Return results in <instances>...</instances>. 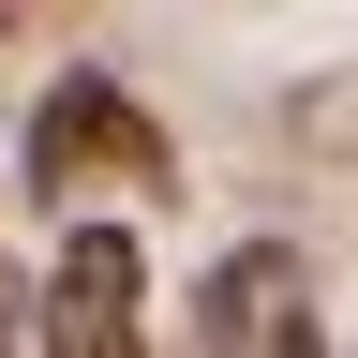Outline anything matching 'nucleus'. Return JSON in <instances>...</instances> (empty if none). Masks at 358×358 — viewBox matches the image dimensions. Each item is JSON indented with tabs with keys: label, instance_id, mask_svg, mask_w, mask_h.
I'll list each match as a JSON object with an SVG mask.
<instances>
[{
	"label": "nucleus",
	"instance_id": "nucleus-4",
	"mask_svg": "<svg viewBox=\"0 0 358 358\" xmlns=\"http://www.w3.org/2000/svg\"><path fill=\"white\" fill-rule=\"evenodd\" d=\"M0 358H15V329H0Z\"/></svg>",
	"mask_w": 358,
	"mask_h": 358
},
{
	"label": "nucleus",
	"instance_id": "nucleus-3",
	"mask_svg": "<svg viewBox=\"0 0 358 358\" xmlns=\"http://www.w3.org/2000/svg\"><path fill=\"white\" fill-rule=\"evenodd\" d=\"M194 343H209V358H329V343H313V299H299V254H284V239H239V254L209 268Z\"/></svg>",
	"mask_w": 358,
	"mask_h": 358
},
{
	"label": "nucleus",
	"instance_id": "nucleus-1",
	"mask_svg": "<svg viewBox=\"0 0 358 358\" xmlns=\"http://www.w3.org/2000/svg\"><path fill=\"white\" fill-rule=\"evenodd\" d=\"M30 358H150V254H134L120 224H60Z\"/></svg>",
	"mask_w": 358,
	"mask_h": 358
},
{
	"label": "nucleus",
	"instance_id": "nucleus-2",
	"mask_svg": "<svg viewBox=\"0 0 358 358\" xmlns=\"http://www.w3.org/2000/svg\"><path fill=\"white\" fill-rule=\"evenodd\" d=\"M30 179L45 194H60V179H179V150H164V120L134 105L105 60H75L45 90V120H30Z\"/></svg>",
	"mask_w": 358,
	"mask_h": 358
}]
</instances>
